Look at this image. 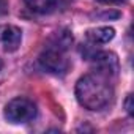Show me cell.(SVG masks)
Masks as SVG:
<instances>
[{
  "label": "cell",
  "mask_w": 134,
  "mask_h": 134,
  "mask_svg": "<svg viewBox=\"0 0 134 134\" xmlns=\"http://www.w3.org/2000/svg\"><path fill=\"white\" fill-rule=\"evenodd\" d=\"M112 87L101 76H84L76 84V98L88 110H101L112 101Z\"/></svg>",
  "instance_id": "6da1fadb"
},
{
  "label": "cell",
  "mask_w": 134,
  "mask_h": 134,
  "mask_svg": "<svg viewBox=\"0 0 134 134\" xmlns=\"http://www.w3.org/2000/svg\"><path fill=\"white\" fill-rule=\"evenodd\" d=\"M36 115V106L27 98H14L5 107V118L11 123H25Z\"/></svg>",
  "instance_id": "7a4b0ae2"
},
{
  "label": "cell",
  "mask_w": 134,
  "mask_h": 134,
  "mask_svg": "<svg viewBox=\"0 0 134 134\" xmlns=\"http://www.w3.org/2000/svg\"><path fill=\"white\" fill-rule=\"evenodd\" d=\"M40 63L47 73H52V74H65L70 68V62L65 58L63 51H58L54 47L44 49V52L40 55Z\"/></svg>",
  "instance_id": "3957f363"
},
{
  "label": "cell",
  "mask_w": 134,
  "mask_h": 134,
  "mask_svg": "<svg viewBox=\"0 0 134 134\" xmlns=\"http://www.w3.org/2000/svg\"><path fill=\"white\" fill-rule=\"evenodd\" d=\"M92 63L101 77H114L118 73V58L114 52H98L92 57Z\"/></svg>",
  "instance_id": "277c9868"
},
{
  "label": "cell",
  "mask_w": 134,
  "mask_h": 134,
  "mask_svg": "<svg viewBox=\"0 0 134 134\" xmlns=\"http://www.w3.org/2000/svg\"><path fill=\"white\" fill-rule=\"evenodd\" d=\"M22 40V32L14 25H3L0 27V46L7 52H14Z\"/></svg>",
  "instance_id": "5b68a950"
},
{
  "label": "cell",
  "mask_w": 134,
  "mask_h": 134,
  "mask_svg": "<svg viewBox=\"0 0 134 134\" xmlns=\"http://www.w3.org/2000/svg\"><path fill=\"white\" fill-rule=\"evenodd\" d=\"M115 36V30L112 27H96L87 32V40L92 44H106L112 41Z\"/></svg>",
  "instance_id": "8992f818"
},
{
  "label": "cell",
  "mask_w": 134,
  "mask_h": 134,
  "mask_svg": "<svg viewBox=\"0 0 134 134\" xmlns=\"http://www.w3.org/2000/svg\"><path fill=\"white\" fill-rule=\"evenodd\" d=\"M73 43V36L68 30H62V32H57L54 33V36L49 40V46L47 47H54V49H58V51H66Z\"/></svg>",
  "instance_id": "52a82bcc"
},
{
  "label": "cell",
  "mask_w": 134,
  "mask_h": 134,
  "mask_svg": "<svg viewBox=\"0 0 134 134\" xmlns=\"http://www.w3.org/2000/svg\"><path fill=\"white\" fill-rule=\"evenodd\" d=\"M24 2L33 13L38 14H47L57 5V0H24Z\"/></svg>",
  "instance_id": "ba28073f"
},
{
  "label": "cell",
  "mask_w": 134,
  "mask_h": 134,
  "mask_svg": "<svg viewBox=\"0 0 134 134\" xmlns=\"http://www.w3.org/2000/svg\"><path fill=\"white\" fill-rule=\"evenodd\" d=\"M125 107H126V112H128L129 115H132V112H134V110H132V109H134V107H132V95H128V96H126Z\"/></svg>",
  "instance_id": "9c48e42d"
},
{
  "label": "cell",
  "mask_w": 134,
  "mask_h": 134,
  "mask_svg": "<svg viewBox=\"0 0 134 134\" xmlns=\"http://www.w3.org/2000/svg\"><path fill=\"white\" fill-rule=\"evenodd\" d=\"M96 2L104 3V5H121V3L126 2V0H96Z\"/></svg>",
  "instance_id": "30bf717a"
},
{
  "label": "cell",
  "mask_w": 134,
  "mask_h": 134,
  "mask_svg": "<svg viewBox=\"0 0 134 134\" xmlns=\"http://www.w3.org/2000/svg\"><path fill=\"white\" fill-rule=\"evenodd\" d=\"M8 13V3L7 0H0V16H3Z\"/></svg>",
  "instance_id": "8fae6325"
},
{
  "label": "cell",
  "mask_w": 134,
  "mask_h": 134,
  "mask_svg": "<svg viewBox=\"0 0 134 134\" xmlns=\"http://www.w3.org/2000/svg\"><path fill=\"white\" fill-rule=\"evenodd\" d=\"M0 70H2V62H0Z\"/></svg>",
  "instance_id": "7c38bea8"
}]
</instances>
